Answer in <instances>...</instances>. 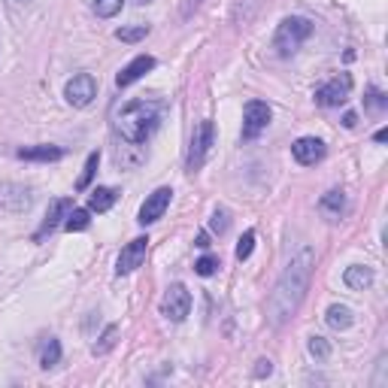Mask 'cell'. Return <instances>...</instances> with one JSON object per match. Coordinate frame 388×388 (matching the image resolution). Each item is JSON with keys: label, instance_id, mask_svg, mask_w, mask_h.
Instances as JSON below:
<instances>
[{"label": "cell", "instance_id": "obj_21", "mask_svg": "<svg viewBox=\"0 0 388 388\" xmlns=\"http://www.w3.org/2000/svg\"><path fill=\"white\" fill-rule=\"evenodd\" d=\"M149 37V25H133V27H118L116 31V40L122 43H140V40Z\"/></svg>", "mask_w": 388, "mask_h": 388}, {"label": "cell", "instance_id": "obj_4", "mask_svg": "<svg viewBox=\"0 0 388 388\" xmlns=\"http://www.w3.org/2000/svg\"><path fill=\"white\" fill-rule=\"evenodd\" d=\"M213 140H216V125L209 122H201L194 128V137H192V146H188V170H201L203 167V161H207V155H209V149H213Z\"/></svg>", "mask_w": 388, "mask_h": 388}, {"label": "cell", "instance_id": "obj_27", "mask_svg": "<svg viewBox=\"0 0 388 388\" xmlns=\"http://www.w3.org/2000/svg\"><path fill=\"white\" fill-rule=\"evenodd\" d=\"M252 249H255V231H246V234L240 237V243H237V258L246 261L252 255Z\"/></svg>", "mask_w": 388, "mask_h": 388}, {"label": "cell", "instance_id": "obj_22", "mask_svg": "<svg viewBox=\"0 0 388 388\" xmlns=\"http://www.w3.org/2000/svg\"><path fill=\"white\" fill-rule=\"evenodd\" d=\"M91 224V218H88V209H70L67 218H64V228L73 234V231H86Z\"/></svg>", "mask_w": 388, "mask_h": 388}, {"label": "cell", "instance_id": "obj_23", "mask_svg": "<svg viewBox=\"0 0 388 388\" xmlns=\"http://www.w3.org/2000/svg\"><path fill=\"white\" fill-rule=\"evenodd\" d=\"M309 355H313L315 361H328L331 358V343L324 340V337H309Z\"/></svg>", "mask_w": 388, "mask_h": 388}, {"label": "cell", "instance_id": "obj_2", "mask_svg": "<svg viewBox=\"0 0 388 388\" xmlns=\"http://www.w3.org/2000/svg\"><path fill=\"white\" fill-rule=\"evenodd\" d=\"M164 101H152V97H140L118 109L116 116V133L131 146H143L146 140L158 131L161 118H164Z\"/></svg>", "mask_w": 388, "mask_h": 388}, {"label": "cell", "instance_id": "obj_34", "mask_svg": "<svg viewBox=\"0 0 388 388\" xmlns=\"http://www.w3.org/2000/svg\"><path fill=\"white\" fill-rule=\"evenodd\" d=\"M273 367H270V361H258V370H255V376H264V373H270Z\"/></svg>", "mask_w": 388, "mask_h": 388}, {"label": "cell", "instance_id": "obj_10", "mask_svg": "<svg viewBox=\"0 0 388 388\" xmlns=\"http://www.w3.org/2000/svg\"><path fill=\"white\" fill-rule=\"evenodd\" d=\"M170 197H173V188H155V192L146 197V203L140 207V224H152L158 222L161 216L167 213V207H170Z\"/></svg>", "mask_w": 388, "mask_h": 388}, {"label": "cell", "instance_id": "obj_20", "mask_svg": "<svg viewBox=\"0 0 388 388\" xmlns=\"http://www.w3.org/2000/svg\"><path fill=\"white\" fill-rule=\"evenodd\" d=\"M328 324L334 331H346L352 324V309L343 307V303H334V307L328 309Z\"/></svg>", "mask_w": 388, "mask_h": 388}, {"label": "cell", "instance_id": "obj_25", "mask_svg": "<svg viewBox=\"0 0 388 388\" xmlns=\"http://www.w3.org/2000/svg\"><path fill=\"white\" fill-rule=\"evenodd\" d=\"M97 164H101V155H97V152H91V155H88V161H86V170H82L79 182H76V188H79V192H82V188H88L91 176L97 173Z\"/></svg>", "mask_w": 388, "mask_h": 388}, {"label": "cell", "instance_id": "obj_14", "mask_svg": "<svg viewBox=\"0 0 388 388\" xmlns=\"http://www.w3.org/2000/svg\"><path fill=\"white\" fill-rule=\"evenodd\" d=\"M149 70H155V58L152 55H140V58H133L128 67L122 70V73H118V88H128V86H133V82L137 79H143L146 73H149Z\"/></svg>", "mask_w": 388, "mask_h": 388}, {"label": "cell", "instance_id": "obj_6", "mask_svg": "<svg viewBox=\"0 0 388 388\" xmlns=\"http://www.w3.org/2000/svg\"><path fill=\"white\" fill-rule=\"evenodd\" d=\"M161 313L167 315L170 322H182L188 313H192V294H188L185 285H170L164 292V300H161Z\"/></svg>", "mask_w": 388, "mask_h": 388}, {"label": "cell", "instance_id": "obj_1", "mask_svg": "<svg viewBox=\"0 0 388 388\" xmlns=\"http://www.w3.org/2000/svg\"><path fill=\"white\" fill-rule=\"evenodd\" d=\"M313 267H315V252L309 246H300L298 252L288 261L285 273L279 276L276 288L270 292L267 298V319L270 324H285L288 319H294L298 307L307 298V288H309V276H313Z\"/></svg>", "mask_w": 388, "mask_h": 388}, {"label": "cell", "instance_id": "obj_33", "mask_svg": "<svg viewBox=\"0 0 388 388\" xmlns=\"http://www.w3.org/2000/svg\"><path fill=\"white\" fill-rule=\"evenodd\" d=\"M194 246H201V249H207V246H209V234H207V231H201V234H197V243Z\"/></svg>", "mask_w": 388, "mask_h": 388}, {"label": "cell", "instance_id": "obj_31", "mask_svg": "<svg viewBox=\"0 0 388 388\" xmlns=\"http://www.w3.org/2000/svg\"><path fill=\"white\" fill-rule=\"evenodd\" d=\"M385 355L383 358H379V367H376V379H373V388H383L385 385Z\"/></svg>", "mask_w": 388, "mask_h": 388}, {"label": "cell", "instance_id": "obj_36", "mask_svg": "<svg viewBox=\"0 0 388 388\" xmlns=\"http://www.w3.org/2000/svg\"><path fill=\"white\" fill-rule=\"evenodd\" d=\"M10 3H12V6H25L27 0H10Z\"/></svg>", "mask_w": 388, "mask_h": 388}, {"label": "cell", "instance_id": "obj_17", "mask_svg": "<svg viewBox=\"0 0 388 388\" xmlns=\"http://www.w3.org/2000/svg\"><path fill=\"white\" fill-rule=\"evenodd\" d=\"M319 209L324 216H331V218H340V213L346 209V194L340 192V188H334V192H328L319 201Z\"/></svg>", "mask_w": 388, "mask_h": 388}, {"label": "cell", "instance_id": "obj_29", "mask_svg": "<svg viewBox=\"0 0 388 388\" xmlns=\"http://www.w3.org/2000/svg\"><path fill=\"white\" fill-rule=\"evenodd\" d=\"M367 107H370V109H385V107H388V101H385L383 91H376V88L367 91Z\"/></svg>", "mask_w": 388, "mask_h": 388}, {"label": "cell", "instance_id": "obj_15", "mask_svg": "<svg viewBox=\"0 0 388 388\" xmlns=\"http://www.w3.org/2000/svg\"><path fill=\"white\" fill-rule=\"evenodd\" d=\"M343 282L352 288V292H364V288L373 285V270L370 267H364V264H355V267H349V270L343 273Z\"/></svg>", "mask_w": 388, "mask_h": 388}, {"label": "cell", "instance_id": "obj_30", "mask_svg": "<svg viewBox=\"0 0 388 388\" xmlns=\"http://www.w3.org/2000/svg\"><path fill=\"white\" fill-rule=\"evenodd\" d=\"M213 231H216V234H224V231H228V213H224V209H216V216H213Z\"/></svg>", "mask_w": 388, "mask_h": 388}, {"label": "cell", "instance_id": "obj_7", "mask_svg": "<svg viewBox=\"0 0 388 388\" xmlns=\"http://www.w3.org/2000/svg\"><path fill=\"white\" fill-rule=\"evenodd\" d=\"M34 207L31 188L18 185V182H0V209L6 213H27Z\"/></svg>", "mask_w": 388, "mask_h": 388}, {"label": "cell", "instance_id": "obj_12", "mask_svg": "<svg viewBox=\"0 0 388 388\" xmlns=\"http://www.w3.org/2000/svg\"><path fill=\"white\" fill-rule=\"evenodd\" d=\"M292 155H294L298 164L313 167V164H319V161L324 158V143H322V140H315V137H300V140H294Z\"/></svg>", "mask_w": 388, "mask_h": 388}, {"label": "cell", "instance_id": "obj_16", "mask_svg": "<svg viewBox=\"0 0 388 388\" xmlns=\"http://www.w3.org/2000/svg\"><path fill=\"white\" fill-rule=\"evenodd\" d=\"M18 158H25V161H58V158H64V149H58V146H31V149H18Z\"/></svg>", "mask_w": 388, "mask_h": 388}, {"label": "cell", "instance_id": "obj_9", "mask_svg": "<svg viewBox=\"0 0 388 388\" xmlns=\"http://www.w3.org/2000/svg\"><path fill=\"white\" fill-rule=\"evenodd\" d=\"M270 125V107L264 101H249L243 109V137L252 140Z\"/></svg>", "mask_w": 388, "mask_h": 388}, {"label": "cell", "instance_id": "obj_35", "mask_svg": "<svg viewBox=\"0 0 388 388\" xmlns=\"http://www.w3.org/2000/svg\"><path fill=\"white\" fill-rule=\"evenodd\" d=\"M373 140H376V143H385V140H388V131H385V128L376 131V137H373Z\"/></svg>", "mask_w": 388, "mask_h": 388}, {"label": "cell", "instance_id": "obj_5", "mask_svg": "<svg viewBox=\"0 0 388 388\" xmlns=\"http://www.w3.org/2000/svg\"><path fill=\"white\" fill-rule=\"evenodd\" d=\"M349 91H352V76L340 73L315 88V103H319V107H340V103L349 101Z\"/></svg>", "mask_w": 388, "mask_h": 388}, {"label": "cell", "instance_id": "obj_8", "mask_svg": "<svg viewBox=\"0 0 388 388\" xmlns=\"http://www.w3.org/2000/svg\"><path fill=\"white\" fill-rule=\"evenodd\" d=\"M64 97H67L70 107H88V103L97 97V82H94V76H91V73L73 76V79L67 82V88H64Z\"/></svg>", "mask_w": 388, "mask_h": 388}, {"label": "cell", "instance_id": "obj_13", "mask_svg": "<svg viewBox=\"0 0 388 388\" xmlns=\"http://www.w3.org/2000/svg\"><path fill=\"white\" fill-rule=\"evenodd\" d=\"M73 209V201H67V197H61V201H52L49 203V213H46V218H43V224H40V231L34 234V240H46V234H52L55 228L61 224V218H67V213Z\"/></svg>", "mask_w": 388, "mask_h": 388}, {"label": "cell", "instance_id": "obj_19", "mask_svg": "<svg viewBox=\"0 0 388 388\" xmlns=\"http://www.w3.org/2000/svg\"><path fill=\"white\" fill-rule=\"evenodd\" d=\"M58 361H61V343L55 340V337H49V340L40 346V367H43V370H52Z\"/></svg>", "mask_w": 388, "mask_h": 388}, {"label": "cell", "instance_id": "obj_26", "mask_svg": "<svg viewBox=\"0 0 388 388\" xmlns=\"http://www.w3.org/2000/svg\"><path fill=\"white\" fill-rule=\"evenodd\" d=\"M218 270V258L216 255H203L201 261H194V273L197 276H213Z\"/></svg>", "mask_w": 388, "mask_h": 388}, {"label": "cell", "instance_id": "obj_24", "mask_svg": "<svg viewBox=\"0 0 388 388\" xmlns=\"http://www.w3.org/2000/svg\"><path fill=\"white\" fill-rule=\"evenodd\" d=\"M122 3H125V0H94V12L101 18H112V16L122 12Z\"/></svg>", "mask_w": 388, "mask_h": 388}, {"label": "cell", "instance_id": "obj_11", "mask_svg": "<svg viewBox=\"0 0 388 388\" xmlns=\"http://www.w3.org/2000/svg\"><path fill=\"white\" fill-rule=\"evenodd\" d=\"M146 249H149V240H146V237L131 240V243L122 249V255H118V264H116V273H118V276H125V273H133V270H137V267L146 261Z\"/></svg>", "mask_w": 388, "mask_h": 388}, {"label": "cell", "instance_id": "obj_28", "mask_svg": "<svg viewBox=\"0 0 388 388\" xmlns=\"http://www.w3.org/2000/svg\"><path fill=\"white\" fill-rule=\"evenodd\" d=\"M116 334H118V328H116V324H109V328L103 331L101 343L94 346V355H103V352H109V349H112V343H116Z\"/></svg>", "mask_w": 388, "mask_h": 388}, {"label": "cell", "instance_id": "obj_32", "mask_svg": "<svg viewBox=\"0 0 388 388\" xmlns=\"http://www.w3.org/2000/svg\"><path fill=\"white\" fill-rule=\"evenodd\" d=\"M343 125H346V128H355V125H358V116H355V112H346V116H343Z\"/></svg>", "mask_w": 388, "mask_h": 388}, {"label": "cell", "instance_id": "obj_3", "mask_svg": "<svg viewBox=\"0 0 388 388\" xmlns=\"http://www.w3.org/2000/svg\"><path fill=\"white\" fill-rule=\"evenodd\" d=\"M309 34H313V22L303 18V16H292V18H285V22L276 27L273 49H276L282 58H288V55H294L303 46V40H307Z\"/></svg>", "mask_w": 388, "mask_h": 388}, {"label": "cell", "instance_id": "obj_18", "mask_svg": "<svg viewBox=\"0 0 388 388\" xmlns=\"http://www.w3.org/2000/svg\"><path fill=\"white\" fill-rule=\"evenodd\" d=\"M116 188H94L88 197V209L91 213H107V209L116 203Z\"/></svg>", "mask_w": 388, "mask_h": 388}, {"label": "cell", "instance_id": "obj_37", "mask_svg": "<svg viewBox=\"0 0 388 388\" xmlns=\"http://www.w3.org/2000/svg\"><path fill=\"white\" fill-rule=\"evenodd\" d=\"M133 3H137V6H143V3H152V0H133Z\"/></svg>", "mask_w": 388, "mask_h": 388}]
</instances>
